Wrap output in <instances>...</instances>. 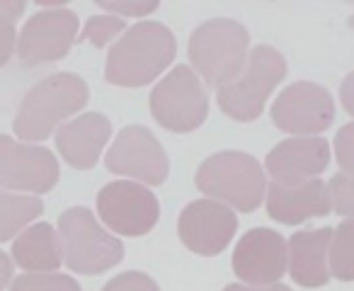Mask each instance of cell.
<instances>
[{
  "label": "cell",
  "instance_id": "1",
  "mask_svg": "<svg viewBox=\"0 0 354 291\" xmlns=\"http://www.w3.org/2000/svg\"><path fill=\"white\" fill-rule=\"evenodd\" d=\"M175 35L165 25L138 22L109 49L104 78L119 88H143L175 61Z\"/></svg>",
  "mask_w": 354,
  "mask_h": 291
},
{
  "label": "cell",
  "instance_id": "2",
  "mask_svg": "<svg viewBox=\"0 0 354 291\" xmlns=\"http://www.w3.org/2000/svg\"><path fill=\"white\" fill-rule=\"evenodd\" d=\"M90 90L80 75L75 73H54L39 80L25 100L20 102L15 114V129L20 141H44L64 126L66 119L78 114L88 104Z\"/></svg>",
  "mask_w": 354,
  "mask_h": 291
},
{
  "label": "cell",
  "instance_id": "3",
  "mask_svg": "<svg viewBox=\"0 0 354 291\" xmlns=\"http://www.w3.org/2000/svg\"><path fill=\"white\" fill-rule=\"evenodd\" d=\"M187 54L204 83L223 88L245 68L250 56V35L241 22L214 17L192 32Z\"/></svg>",
  "mask_w": 354,
  "mask_h": 291
},
{
  "label": "cell",
  "instance_id": "4",
  "mask_svg": "<svg viewBox=\"0 0 354 291\" xmlns=\"http://www.w3.org/2000/svg\"><path fill=\"white\" fill-rule=\"evenodd\" d=\"M197 187L214 202L248 214L262 204L267 180L255 156L243 151H221L199 165Z\"/></svg>",
  "mask_w": 354,
  "mask_h": 291
},
{
  "label": "cell",
  "instance_id": "5",
  "mask_svg": "<svg viewBox=\"0 0 354 291\" xmlns=\"http://www.w3.org/2000/svg\"><path fill=\"white\" fill-rule=\"evenodd\" d=\"M59 236L66 267L78 274H102L124 257L122 241L100 226L95 214L85 207H73L61 214Z\"/></svg>",
  "mask_w": 354,
  "mask_h": 291
},
{
  "label": "cell",
  "instance_id": "6",
  "mask_svg": "<svg viewBox=\"0 0 354 291\" xmlns=\"http://www.w3.org/2000/svg\"><path fill=\"white\" fill-rule=\"evenodd\" d=\"M286 61L274 46L260 44L250 51L243 73L218 90V107L236 122H255L272 90L284 80Z\"/></svg>",
  "mask_w": 354,
  "mask_h": 291
},
{
  "label": "cell",
  "instance_id": "7",
  "mask_svg": "<svg viewBox=\"0 0 354 291\" xmlns=\"http://www.w3.org/2000/svg\"><path fill=\"white\" fill-rule=\"evenodd\" d=\"M151 114L162 129L189 133L199 129L209 112V93L189 66L172 68L151 93Z\"/></svg>",
  "mask_w": 354,
  "mask_h": 291
},
{
  "label": "cell",
  "instance_id": "8",
  "mask_svg": "<svg viewBox=\"0 0 354 291\" xmlns=\"http://www.w3.org/2000/svg\"><path fill=\"white\" fill-rule=\"evenodd\" d=\"M56 182L59 160L49 149L0 133V189L37 197L54 189Z\"/></svg>",
  "mask_w": 354,
  "mask_h": 291
},
{
  "label": "cell",
  "instance_id": "9",
  "mask_svg": "<svg viewBox=\"0 0 354 291\" xmlns=\"http://www.w3.org/2000/svg\"><path fill=\"white\" fill-rule=\"evenodd\" d=\"M97 212L102 223L117 236L138 238L153 231L160 216V204L148 187L117 180L100 189Z\"/></svg>",
  "mask_w": 354,
  "mask_h": 291
},
{
  "label": "cell",
  "instance_id": "10",
  "mask_svg": "<svg viewBox=\"0 0 354 291\" xmlns=\"http://www.w3.org/2000/svg\"><path fill=\"white\" fill-rule=\"evenodd\" d=\"M104 165L109 173L124 175L143 185H162L170 170L165 149L160 146L151 129L146 126H124L114 138L112 149L104 156Z\"/></svg>",
  "mask_w": 354,
  "mask_h": 291
},
{
  "label": "cell",
  "instance_id": "11",
  "mask_svg": "<svg viewBox=\"0 0 354 291\" xmlns=\"http://www.w3.org/2000/svg\"><path fill=\"white\" fill-rule=\"evenodd\" d=\"M335 119L333 95L318 83L299 80L281 90L272 104V124L291 136H315Z\"/></svg>",
  "mask_w": 354,
  "mask_h": 291
},
{
  "label": "cell",
  "instance_id": "12",
  "mask_svg": "<svg viewBox=\"0 0 354 291\" xmlns=\"http://www.w3.org/2000/svg\"><path fill=\"white\" fill-rule=\"evenodd\" d=\"M78 39V15L73 10H41L25 22L17 37V56L22 66L35 68L68 56Z\"/></svg>",
  "mask_w": 354,
  "mask_h": 291
},
{
  "label": "cell",
  "instance_id": "13",
  "mask_svg": "<svg viewBox=\"0 0 354 291\" xmlns=\"http://www.w3.org/2000/svg\"><path fill=\"white\" fill-rule=\"evenodd\" d=\"M289 267V243L270 228H252L238 241L233 272L248 286H272Z\"/></svg>",
  "mask_w": 354,
  "mask_h": 291
},
{
  "label": "cell",
  "instance_id": "14",
  "mask_svg": "<svg viewBox=\"0 0 354 291\" xmlns=\"http://www.w3.org/2000/svg\"><path fill=\"white\" fill-rule=\"evenodd\" d=\"M238 228L236 212L226 204H218L214 199H197L189 202L180 214V241L192 252L204 257L218 255L228 247Z\"/></svg>",
  "mask_w": 354,
  "mask_h": 291
},
{
  "label": "cell",
  "instance_id": "15",
  "mask_svg": "<svg viewBox=\"0 0 354 291\" xmlns=\"http://www.w3.org/2000/svg\"><path fill=\"white\" fill-rule=\"evenodd\" d=\"M330 163V143L320 136H294L277 143L265 158V170L274 185H304L318 180Z\"/></svg>",
  "mask_w": 354,
  "mask_h": 291
},
{
  "label": "cell",
  "instance_id": "16",
  "mask_svg": "<svg viewBox=\"0 0 354 291\" xmlns=\"http://www.w3.org/2000/svg\"><path fill=\"white\" fill-rule=\"evenodd\" d=\"M112 136V124L104 114L85 112L56 129V149L61 158L78 170H90Z\"/></svg>",
  "mask_w": 354,
  "mask_h": 291
},
{
  "label": "cell",
  "instance_id": "17",
  "mask_svg": "<svg viewBox=\"0 0 354 291\" xmlns=\"http://www.w3.org/2000/svg\"><path fill=\"white\" fill-rule=\"evenodd\" d=\"M333 212L330 187L323 180H310L304 185H270L267 189V214L286 226H299L308 218L328 216Z\"/></svg>",
  "mask_w": 354,
  "mask_h": 291
},
{
  "label": "cell",
  "instance_id": "18",
  "mask_svg": "<svg viewBox=\"0 0 354 291\" xmlns=\"http://www.w3.org/2000/svg\"><path fill=\"white\" fill-rule=\"evenodd\" d=\"M330 243H333V228L296 231L289 238V274L296 284L306 289L328 284Z\"/></svg>",
  "mask_w": 354,
  "mask_h": 291
},
{
  "label": "cell",
  "instance_id": "19",
  "mask_svg": "<svg viewBox=\"0 0 354 291\" xmlns=\"http://www.w3.org/2000/svg\"><path fill=\"white\" fill-rule=\"evenodd\" d=\"M12 260L17 267L27 270V274L59 270L64 262V245H61L59 231L44 221L25 228L12 243Z\"/></svg>",
  "mask_w": 354,
  "mask_h": 291
},
{
  "label": "cell",
  "instance_id": "20",
  "mask_svg": "<svg viewBox=\"0 0 354 291\" xmlns=\"http://www.w3.org/2000/svg\"><path fill=\"white\" fill-rule=\"evenodd\" d=\"M41 212H44V204L39 197L0 189V243L20 236L35 218L41 216Z\"/></svg>",
  "mask_w": 354,
  "mask_h": 291
},
{
  "label": "cell",
  "instance_id": "21",
  "mask_svg": "<svg viewBox=\"0 0 354 291\" xmlns=\"http://www.w3.org/2000/svg\"><path fill=\"white\" fill-rule=\"evenodd\" d=\"M330 276L339 281H354V221H349V218H344L333 231Z\"/></svg>",
  "mask_w": 354,
  "mask_h": 291
},
{
  "label": "cell",
  "instance_id": "22",
  "mask_svg": "<svg viewBox=\"0 0 354 291\" xmlns=\"http://www.w3.org/2000/svg\"><path fill=\"white\" fill-rule=\"evenodd\" d=\"M10 291H83L80 284L68 274L56 272H37V274H22L10 284Z\"/></svg>",
  "mask_w": 354,
  "mask_h": 291
},
{
  "label": "cell",
  "instance_id": "23",
  "mask_svg": "<svg viewBox=\"0 0 354 291\" xmlns=\"http://www.w3.org/2000/svg\"><path fill=\"white\" fill-rule=\"evenodd\" d=\"M122 32H127V25H124L122 17L117 15H95L85 22L83 35H80V41H90L93 46L102 49L107 46L112 39H117Z\"/></svg>",
  "mask_w": 354,
  "mask_h": 291
},
{
  "label": "cell",
  "instance_id": "24",
  "mask_svg": "<svg viewBox=\"0 0 354 291\" xmlns=\"http://www.w3.org/2000/svg\"><path fill=\"white\" fill-rule=\"evenodd\" d=\"M330 197H333V212L339 216L354 221V178L352 175L337 173L328 182Z\"/></svg>",
  "mask_w": 354,
  "mask_h": 291
},
{
  "label": "cell",
  "instance_id": "25",
  "mask_svg": "<svg viewBox=\"0 0 354 291\" xmlns=\"http://www.w3.org/2000/svg\"><path fill=\"white\" fill-rule=\"evenodd\" d=\"M335 158L342 173L354 178V122L344 124L335 136Z\"/></svg>",
  "mask_w": 354,
  "mask_h": 291
},
{
  "label": "cell",
  "instance_id": "26",
  "mask_svg": "<svg viewBox=\"0 0 354 291\" xmlns=\"http://www.w3.org/2000/svg\"><path fill=\"white\" fill-rule=\"evenodd\" d=\"M102 291H160V289H158V284L146 272H122L112 281H107Z\"/></svg>",
  "mask_w": 354,
  "mask_h": 291
},
{
  "label": "cell",
  "instance_id": "27",
  "mask_svg": "<svg viewBox=\"0 0 354 291\" xmlns=\"http://www.w3.org/2000/svg\"><path fill=\"white\" fill-rule=\"evenodd\" d=\"M102 10H109V12H119L122 15H129V17H141V15H148V12L158 10V0H100L97 3Z\"/></svg>",
  "mask_w": 354,
  "mask_h": 291
},
{
  "label": "cell",
  "instance_id": "28",
  "mask_svg": "<svg viewBox=\"0 0 354 291\" xmlns=\"http://www.w3.org/2000/svg\"><path fill=\"white\" fill-rule=\"evenodd\" d=\"M17 51V30L15 22L0 15V68L10 61V56Z\"/></svg>",
  "mask_w": 354,
  "mask_h": 291
},
{
  "label": "cell",
  "instance_id": "29",
  "mask_svg": "<svg viewBox=\"0 0 354 291\" xmlns=\"http://www.w3.org/2000/svg\"><path fill=\"white\" fill-rule=\"evenodd\" d=\"M339 100H342V107L349 117H354V71L342 80V88H339Z\"/></svg>",
  "mask_w": 354,
  "mask_h": 291
},
{
  "label": "cell",
  "instance_id": "30",
  "mask_svg": "<svg viewBox=\"0 0 354 291\" xmlns=\"http://www.w3.org/2000/svg\"><path fill=\"white\" fill-rule=\"evenodd\" d=\"M27 3L25 0H0V15L8 17V20L17 22L25 12Z\"/></svg>",
  "mask_w": 354,
  "mask_h": 291
},
{
  "label": "cell",
  "instance_id": "31",
  "mask_svg": "<svg viewBox=\"0 0 354 291\" xmlns=\"http://www.w3.org/2000/svg\"><path fill=\"white\" fill-rule=\"evenodd\" d=\"M12 260L6 255V252L0 250V291L6 289L8 284H10V279H12Z\"/></svg>",
  "mask_w": 354,
  "mask_h": 291
},
{
  "label": "cell",
  "instance_id": "32",
  "mask_svg": "<svg viewBox=\"0 0 354 291\" xmlns=\"http://www.w3.org/2000/svg\"><path fill=\"white\" fill-rule=\"evenodd\" d=\"M223 291H291L286 284H272V286H248V284H228Z\"/></svg>",
  "mask_w": 354,
  "mask_h": 291
},
{
  "label": "cell",
  "instance_id": "33",
  "mask_svg": "<svg viewBox=\"0 0 354 291\" xmlns=\"http://www.w3.org/2000/svg\"><path fill=\"white\" fill-rule=\"evenodd\" d=\"M352 25H354V20H352Z\"/></svg>",
  "mask_w": 354,
  "mask_h": 291
}]
</instances>
